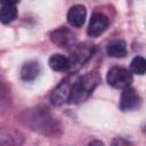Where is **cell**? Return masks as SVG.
I'll return each mask as SVG.
<instances>
[{
  "label": "cell",
  "instance_id": "6",
  "mask_svg": "<svg viewBox=\"0 0 146 146\" xmlns=\"http://www.w3.org/2000/svg\"><path fill=\"white\" fill-rule=\"evenodd\" d=\"M50 39L58 47L66 49H72L78 43L75 34L67 27H59L52 31L50 33Z\"/></svg>",
  "mask_w": 146,
  "mask_h": 146
},
{
  "label": "cell",
  "instance_id": "10",
  "mask_svg": "<svg viewBox=\"0 0 146 146\" xmlns=\"http://www.w3.org/2000/svg\"><path fill=\"white\" fill-rule=\"evenodd\" d=\"M40 71H41V68H40V64L38 62L29 60V62L23 64L19 75H21V79L23 81H27L29 82V81L35 80L39 76Z\"/></svg>",
  "mask_w": 146,
  "mask_h": 146
},
{
  "label": "cell",
  "instance_id": "5",
  "mask_svg": "<svg viewBox=\"0 0 146 146\" xmlns=\"http://www.w3.org/2000/svg\"><path fill=\"white\" fill-rule=\"evenodd\" d=\"M94 52V46L90 43H83V44H75L72 48V54L70 63H71V68L70 70H78L80 68L91 56Z\"/></svg>",
  "mask_w": 146,
  "mask_h": 146
},
{
  "label": "cell",
  "instance_id": "3",
  "mask_svg": "<svg viewBox=\"0 0 146 146\" xmlns=\"http://www.w3.org/2000/svg\"><path fill=\"white\" fill-rule=\"evenodd\" d=\"M78 78H79L78 74H71L54 89L50 96V100L55 106H62L70 102L71 94Z\"/></svg>",
  "mask_w": 146,
  "mask_h": 146
},
{
  "label": "cell",
  "instance_id": "1",
  "mask_svg": "<svg viewBox=\"0 0 146 146\" xmlns=\"http://www.w3.org/2000/svg\"><path fill=\"white\" fill-rule=\"evenodd\" d=\"M23 122L32 130L47 136H56L59 132V123L47 111V108L35 107L27 110L22 117Z\"/></svg>",
  "mask_w": 146,
  "mask_h": 146
},
{
  "label": "cell",
  "instance_id": "7",
  "mask_svg": "<svg viewBox=\"0 0 146 146\" xmlns=\"http://www.w3.org/2000/svg\"><path fill=\"white\" fill-rule=\"evenodd\" d=\"M110 25V21L106 15L103 13H95L92 14L89 25H88V35L91 38H97L103 34Z\"/></svg>",
  "mask_w": 146,
  "mask_h": 146
},
{
  "label": "cell",
  "instance_id": "12",
  "mask_svg": "<svg viewBox=\"0 0 146 146\" xmlns=\"http://www.w3.org/2000/svg\"><path fill=\"white\" fill-rule=\"evenodd\" d=\"M49 66L51 70L56 71V72H67L71 68V63L70 59L60 54H55L49 58L48 62Z\"/></svg>",
  "mask_w": 146,
  "mask_h": 146
},
{
  "label": "cell",
  "instance_id": "15",
  "mask_svg": "<svg viewBox=\"0 0 146 146\" xmlns=\"http://www.w3.org/2000/svg\"><path fill=\"white\" fill-rule=\"evenodd\" d=\"M130 70L132 73L138 74V75H143L146 71V60L144 57L141 56H136L130 64Z\"/></svg>",
  "mask_w": 146,
  "mask_h": 146
},
{
  "label": "cell",
  "instance_id": "16",
  "mask_svg": "<svg viewBox=\"0 0 146 146\" xmlns=\"http://www.w3.org/2000/svg\"><path fill=\"white\" fill-rule=\"evenodd\" d=\"M21 0H0V5L5 6V5H9V6H16Z\"/></svg>",
  "mask_w": 146,
  "mask_h": 146
},
{
  "label": "cell",
  "instance_id": "8",
  "mask_svg": "<svg viewBox=\"0 0 146 146\" xmlns=\"http://www.w3.org/2000/svg\"><path fill=\"white\" fill-rule=\"evenodd\" d=\"M139 104H140V97H139L138 92L130 86L124 88L122 94H121L120 108L124 112L133 111V110L138 108Z\"/></svg>",
  "mask_w": 146,
  "mask_h": 146
},
{
  "label": "cell",
  "instance_id": "14",
  "mask_svg": "<svg viewBox=\"0 0 146 146\" xmlns=\"http://www.w3.org/2000/svg\"><path fill=\"white\" fill-rule=\"evenodd\" d=\"M17 8L16 6H9L5 5L0 8V22L2 24H9L14 22L17 17Z\"/></svg>",
  "mask_w": 146,
  "mask_h": 146
},
{
  "label": "cell",
  "instance_id": "4",
  "mask_svg": "<svg viewBox=\"0 0 146 146\" xmlns=\"http://www.w3.org/2000/svg\"><path fill=\"white\" fill-rule=\"evenodd\" d=\"M106 80L111 87L115 89H124L131 86L132 75H131V72L128 71L127 68L114 66L108 70Z\"/></svg>",
  "mask_w": 146,
  "mask_h": 146
},
{
  "label": "cell",
  "instance_id": "18",
  "mask_svg": "<svg viewBox=\"0 0 146 146\" xmlns=\"http://www.w3.org/2000/svg\"><path fill=\"white\" fill-rule=\"evenodd\" d=\"M90 144H98V145H103L102 141H97V140H94V141H90Z\"/></svg>",
  "mask_w": 146,
  "mask_h": 146
},
{
  "label": "cell",
  "instance_id": "2",
  "mask_svg": "<svg viewBox=\"0 0 146 146\" xmlns=\"http://www.w3.org/2000/svg\"><path fill=\"white\" fill-rule=\"evenodd\" d=\"M98 81V76L95 73H88L83 76H79L73 87L70 103L79 104L88 99V97L97 87Z\"/></svg>",
  "mask_w": 146,
  "mask_h": 146
},
{
  "label": "cell",
  "instance_id": "17",
  "mask_svg": "<svg viewBox=\"0 0 146 146\" xmlns=\"http://www.w3.org/2000/svg\"><path fill=\"white\" fill-rule=\"evenodd\" d=\"M113 144H114V145H115V144H119V145H120V144H124V145H127V144H129V143L125 141V140H121V139L119 140V139H115V140H113Z\"/></svg>",
  "mask_w": 146,
  "mask_h": 146
},
{
  "label": "cell",
  "instance_id": "9",
  "mask_svg": "<svg viewBox=\"0 0 146 146\" xmlns=\"http://www.w3.org/2000/svg\"><path fill=\"white\" fill-rule=\"evenodd\" d=\"M87 17V10L86 7L82 5H74L70 8L67 13V22L73 27H81Z\"/></svg>",
  "mask_w": 146,
  "mask_h": 146
},
{
  "label": "cell",
  "instance_id": "13",
  "mask_svg": "<svg viewBox=\"0 0 146 146\" xmlns=\"http://www.w3.org/2000/svg\"><path fill=\"white\" fill-rule=\"evenodd\" d=\"M106 51L111 57L122 58L127 55V44L123 40H113L107 44Z\"/></svg>",
  "mask_w": 146,
  "mask_h": 146
},
{
  "label": "cell",
  "instance_id": "11",
  "mask_svg": "<svg viewBox=\"0 0 146 146\" xmlns=\"http://www.w3.org/2000/svg\"><path fill=\"white\" fill-rule=\"evenodd\" d=\"M23 144V136L14 129L0 130V145H21Z\"/></svg>",
  "mask_w": 146,
  "mask_h": 146
}]
</instances>
